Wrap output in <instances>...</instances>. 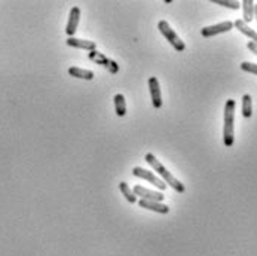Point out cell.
<instances>
[{"label":"cell","instance_id":"14","mask_svg":"<svg viewBox=\"0 0 257 256\" xmlns=\"http://www.w3.org/2000/svg\"><path fill=\"white\" fill-rule=\"evenodd\" d=\"M113 101H115V112H116V115L121 116V118L127 115V101H125V97L122 94H116L115 98H113Z\"/></svg>","mask_w":257,"mask_h":256},{"label":"cell","instance_id":"2","mask_svg":"<svg viewBox=\"0 0 257 256\" xmlns=\"http://www.w3.org/2000/svg\"><path fill=\"white\" fill-rule=\"evenodd\" d=\"M146 161L153 167V170L156 171L161 177H162V180L165 182V185H170L174 191H177V192H180V194H183L184 191H186V188H184V185L180 182V180H177L174 176H172L170 171L167 170L156 158H155V155L153 154H146Z\"/></svg>","mask_w":257,"mask_h":256},{"label":"cell","instance_id":"5","mask_svg":"<svg viewBox=\"0 0 257 256\" xmlns=\"http://www.w3.org/2000/svg\"><path fill=\"white\" fill-rule=\"evenodd\" d=\"M232 28H234V22L232 21H223V22H219V24H214V25L204 27L201 30V34L204 37H213V36L220 34V33H228Z\"/></svg>","mask_w":257,"mask_h":256},{"label":"cell","instance_id":"7","mask_svg":"<svg viewBox=\"0 0 257 256\" xmlns=\"http://www.w3.org/2000/svg\"><path fill=\"white\" fill-rule=\"evenodd\" d=\"M149 91H150V100L153 103L155 109H161L162 107V94H161V86L158 78L152 76L149 79Z\"/></svg>","mask_w":257,"mask_h":256},{"label":"cell","instance_id":"4","mask_svg":"<svg viewBox=\"0 0 257 256\" xmlns=\"http://www.w3.org/2000/svg\"><path fill=\"white\" fill-rule=\"evenodd\" d=\"M132 174H134L135 177H140V179H144V180L150 182L153 186H156V188H158V189H161V191H164V189L167 188L165 182H164L161 177H158L153 171H149V170H146V169H141V167H134Z\"/></svg>","mask_w":257,"mask_h":256},{"label":"cell","instance_id":"13","mask_svg":"<svg viewBox=\"0 0 257 256\" xmlns=\"http://www.w3.org/2000/svg\"><path fill=\"white\" fill-rule=\"evenodd\" d=\"M243 10H244V22L249 24L255 18V1L253 0H244L243 3Z\"/></svg>","mask_w":257,"mask_h":256},{"label":"cell","instance_id":"17","mask_svg":"<svg viewBox=\"0 0 257 256\" xmlns=\"http://www.w3.org/2000/svg\"><path fill=\"white\" fill-rule=\"evenodd\" d=\"M213 3L216 4H220V6H225V7H229V9H240L241 3L240 1H232V0H213Z\"/></svg>","mask_w":257,"mask_h":256},{"label":"cell","instance_id":"20","mask_svg":"<svg viewBox=\"0 0 257 256\" xmlns=\"http://www.w3.org/2000/svg\"><path fill=\"white\" fill-rule=\"evenodd\" d=\"M255 16H256L257 19V3H255Z\"/></svg>","mask_w":257,"mask_h":256},{"label":"cell","instance_id":"6","mask_svg":"<svg viewBox=\"0 0 257 256\" xmlns=\"http://www.w3.org/2000/svg\"><path fill=\"white\" fill-rule=\"evenodd\" d=\"M132 192L135 194V197H140V200H149V201H161L164 200V195L162 192H156V191H150L144 186H140V185H135Z\"/></svg>","mask_w":257,"mask_h":256},{"label":"cell","instance_id":"9","mask_svg":"<svg viewBox=\"0 0 257 256\" xmlns=\"http://www.w3.org/2000/svg\"><path fill=\"white\" fill-rule=\"evenodd\" d=\"M138 207L141 209H146V210H152V212H156V213H162V215H167L170 212V207L161 201H149V200H140L138 201Z\"/></svg>","mask_w":257,"mask_h":256},{"label":"cell","instance_id":"10","mask_svg":"<svg viewBox=\"0 0 257 256\" xmlns=\"http://www.w3.org/2000/svg\"><path fill=\"white\" fill-rule=\"evenodd\" d=\"M69 46L79 48V49H86V51H95L97 45L92 40H85V39H76V37H69L66 40Z\"/></svg>","mask_w":257,"mask_h":256},{"label":"cell","instance_id":"1","mask_svg":"<svg viewBox=\"0 0 257 256\" xmlns=\"http://www.w3.org/2000/svg\"><path fill=\"white\" fill-rule=\"evenodd\" d=\"M235 100H228L225 104V124H223V143L225 146H232L235 142Z\"/></svg>","mask_w":257,"mask_h":256},{"label":"cell","instance_id":"11","mask_svg":"<svg viewBox=\"0 0 257 256\" xmlns=\"http://www.w3.org/2000/svg\"><path fill=\"white\" fill-rule=\"evenodd\" d=\"M234 27H237L243 34H246L247 37H250V39H252V42L257 45V31H255L253 28H250V27H249V24H246L243 19H237V21L234 22Z\"/></svg>","mask_w":257,"mask_h":256},{"label":"cell","instance_id":"15","mask_svg":"<svg viewBox=\"0 0 257 256\" xmlns=\"http://www.w3.org/2000/svg\"><path fill=\"white\" fill-rule=\"evenodd\" d=\"M119 189H121V192L124 194V197L127 198L128 203H131V204L137 203V197H135V194L132 192V189L128 186L127 182H121V183H119Z\"/></svg>","mask_w":257,"mask_h":256},{"label":"cell","instance_id":"8","mask_svg":"<svg viewBox=\"0 0 257 256\" xmlns=\"http://www.w3.org/2000/svg\"><path fill=\"white\" fill-rule=\"evenodd\" d=\"M79 19H81V9H79L78 6H73V7L70 9V16H69L67 27H66V33H67V36L73 37V34H75V33H76V30H78Z\"/></svg>","mask_w":257,"mask_h":256},{"label":"cell","instance_id":"12","mask_svg":"<svg viewBox=\"0 0 257 256\" xmlns=\"http://www.w3.org/2000/svg\"><path fill=\"white\" fill-rule=\"evenodd\" d=\"M69 75L78 79H85V81H92L94 79V73L91 70L81 69V67H70L69 69Z\"/></svg>","mask_w":257,"mask_h":256},{"label":"cell","instance_id":"18","mask_svg":"<svg viewBox=\"0 0 257 256\" xmlns=\"http://www.w3.org/2000/svg\"><path fill=\"white\" fill-rule=\"evenodd\" d=\"M241 69H243L244 72H249V73L257 75V64H255V63L244 61V63H241Z\"/></svg>","mask_w":257,"mask_h":256},{"label":"cell","instance_id":"16","mask_svg":"<svg viewBox=\"0 0 257 256\" xmlns=\"http://www.w3.org/2000/svg\"><path fill=\"white\" fill-rule=\"evenodd\" d=\"M243 115L244 118H252L253 115V103L250 94H244L243 97Z\"/></svg>","mask_w":257,"mask_h":256},{"label":"cell","instance_id":"19","mask_svg":"<svg viewBox=\"0 0 257 256\" xmlns=\"http://www.w3.org/2000/svg\"><path fill=\"white\" fill-rule=\"evenodd\" d=\"M247 48H249V49H250V51H252L253 54H256V55H257V45H256V43H253V42H249V43H247Z\"/></svg>","mask_w":257,"mask_h":256},{"label":"cell","instance_id":"3","mask_svg":"<svg viewBox=\"0 0 257 256\" xmlns=\"http://www.w3.org/2000/svg\"><path fill=\"white\" fill-rule=\"evenodd\" d=\"M158 28H159V31L162 33V36L170 42V45H171L175 51L181 52V51H184V49H186L184 42L177 36V33H175L171 27H170V24H168L167 21H164V19H162V21H159V22H158Z\"/></svg>","mask_w":257,"mask_h":256}]
</instances>
